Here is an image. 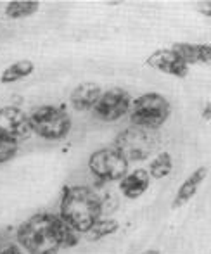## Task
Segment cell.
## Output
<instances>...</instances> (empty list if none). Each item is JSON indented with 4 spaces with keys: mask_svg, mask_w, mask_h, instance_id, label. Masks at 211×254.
Segmentation results:
<instances>
[{
    "mask_svg": "<svg viewBox=\"0 0 211 254\" xmlns=\"http://www.w3.org/2000/svg\"><path fill=\"white\" fill-rule=\"evenodd\" d=\"M80 235L59 214L37 213L19 225L17 244L28 254H57L80 242Z\"/></svg>",
    "mask_w": 211,
    "mask_h": 254,
    "instance_id": "1",
    "label": "cell"
},
{
    "mask_svg": "<svg viewBox=\"0 0 211 254\" xmlns=\"http://www.w3.org/2000/svg\"><path fill=\"white\" fill-rule=\"evenodd\" d=\"M102 213V199L90 187L71 185L63 190L59 216L78 234H87Z\"/></svg>",
    "mask_w": 211,
    "mask_h": 254,
    "instance_id": "2",
    "label": "cell"
},
{
    "mask_svg": "<svg viewBox=\"0 0 211 254\" xmlns=\"http://www.w3.org/2000/svg\"><path fill=\"white\" fill-rule=\"evenodd\" d=\"M114 149L123 154L125 159L130 161H144L151 157L159 147V135L156 130L134 127L121 131L114 140Z\"/></svg>",
    "mask_w": 211,
    "mask_h": 254,
    "instance_id": "3",
    "label": "cell"
},
{
    "mask_svg": "<svg viewBox=\"0 0 211 254\" xmlns=\"http://www.w3.org/2000/svg\"><path fill=\"white\" fill-rule=\"evenodd\" d=\"M171 114V106L166 97L161 94L151 92L144 94L139 99L132 101L130 107V121L134 127L147 128V130H158L166 123Z\"/></svg>",
    "mask_w": 211,
    "mask_h": 254,
    "instance_id": "4",
    "label": "cell"
},
{
    "mask_svg": "<svg viewBox=\"0 0 211 254\" xmlns=\"http://www.w3.org/2000/svg\"><path fill=\"white\" fill-rule=\"evenodd\" d=\"M31 131L45 140H63L71 130V118L64 109L56 106L35 107L30 114Z\"/></svg>",
    "mask_w": 211,
    "mask_h": 254,
    "instance_id": "5",
    "label": "cell"
},
{
    "mask_svg": "<svg viewBox=\"0 0 211 254\" xmlns=\"http://www.w3.org/2000/svg\"><path fill=\"white\" fill-rule=\"evenodd\" d=\"M88 170L99 182H120L128 173V161L118 149L104 147L92 152Z\"/></svg>",
    "mask_w": 211,
    "mask_h": 254,
    "instance_id": "6",
    "label": "cell"
},
{
    "mask_svg": "<svg viewBox=\"0 0 211 254\" xmlns=\"http://www.w3.org/2000/svg\"><path fill=\"white\" fill-rule=\"evenodd\" d=\"M132 97L125 88L114 87L107 92H102L97 104L92 107V113L97 120L106 121V123H114L121 120L127 113H130Z\"/></svg>",
    "mask_w": 211,
    "mask_h": 254,
    "instance_id": "7",
    "label": "cell"
},
{
    "mask_svg": "<svg viewBox=\"0 0 211 254\" xmlns=\"http://www.w3.org/2000/svg\"><path fill=\"white\" fill-rule=\"evenodd\" d=\"M30 118L19 107L7 106L0 109V135L10 138L14 142H23L31 137Z\"/></svg>",
    "mask_w": 211,
    "mask_h": 254,
    "instance_id": "8",
    "label": "cell"
},
{
    "mask_svg": "<svg viewBox=\"0 0 211 254\" xmlns=\"http://www.w3.org/2000/svg\"><path fill=\"white\" fill-rule=\"evenodd\" d=\"M145 64L151 66L152 69H158L164 74H171L175 78H185L189 74V64L171 47L152 52L147 57Z\"/></svg>",
    "mask_w": 211,
    "mask_h": 254,
    "instance_id": "9",
    "label": "cell"
},
{
    "mask_svg": "<svg viewBox=\"0 0 211 254\" xmlns=\"http://www.w3.org/2000/svg\"><path fill=\"white\" fill-rule=\"evenodd\" d=\"M151 185V175L147 170H134L127 173L120 180V190L127 199H139L145 194V190Z\"/></svg>",
    "mask_w": 211,
    "mask_h": 254,
    "instance_id": "10",
    "label": "cell"
},
{
    "mask_svg": "<svg viewBox=\"0 0 211 254\" xmlns=\"http://www.w3.org/2000/svg\"><path fill=\"white\" fill-rule=\"evenodd\" d=\"M175 52L191 66L205 64L211 66V44H191V42H175L171 45Z\"/></svg>",
    "mask_w": 211,
    "mask_h": 254,
    "instance_id": "11",
    "label": "cell"
},
{
    "mask_svg": "<svg viewBox=\"0 0 211 254\" xmlns=\"http://www.w3.org/2000/svg\"><path fill=\"white\" fill-rule=\"evenodd\" d=\"M102 95V88L97 83L85 81L73 88L70 95V102L74 111H88L97 104L99 97Z\"/></svg>",
    "mask_w": 211,
    "mask_h": 254,
    "instance_id": "12",
    "label": "cell"
},
{
    "mask_svg": "<svg viewBox=\"0 0 211 254\" xmlns=\"http://www.w3.org/2000/svg\"><path fill=\"white\" fill-rule=\"evenodd\" d=\"M206 177H208V168L206 166H199L196 171H192L184 180V184L178 187L177 195H175V201H173V207H180L191 201V199L198 194L199 187H201L203 182L206 180Z\"/></svg>",
    "mask_w": 211,
    "mask_h": 254,
    "instance_id": "13",
    "label": "cell"
},
{
    "mask_svg": "<svg viewBox=\"0 0 211 254\" xmlns=\"http://www.w3.org/2000/svg\"><path fill=\"white\" fill-rule=\"evenodd\" d=\"M33 71H35V64L31 63V61H28V59L16 61V63L7 66L5 69L2 71V74H0V83H3V85L16 83V81L30 76Z\"/></svg>",
    "mask_w": 211,
    "mask_h": 254,
    "instance_id": "14",
    "label": "cell"
},
{
    "mask_svg": "<svg viewBox=\"0 0 211 254\" xmlns=\"http://www.w3.org/2000/svg\"><path fill=\"white\" fill-rule=\"evenodd\" d=\"M40 9V2L37 0H12L5 5V16L10 19H23L33 16Z\"/></svg>",
    "mask_w": 211,
    "mask_h": 254,
    "instance_id": "15",
    "label": "cell"
},
{
    "mask_svg": "<svg viewBox=\"0 0 211 254\" xmlns=\"http://www.w3.org/2000/svg\"><path fill=\"white\" fill-rule=\"evenodd\" d=\"M118 228H120V223H118L116 220H102L101 218V220L95 221L94 227L85 234V237H87L88 242H97V241H101V239L107 237V235L116 234Z\"/></svg>",
    "mask_w": 211,
    "mask_h": 254,
    "instance_id": "16",
    "label": "cell"
},
{
    "mask_svg": "<svg viewBox=\"0 0 211 254\" xmlns=\"http://www.w3.org/2000/svg\"><path fill=\"white\" fill-rule=\"evenodd\" d=\"M171 170H173V159H171V156L168 152H161L151 161L147 171L151 175V178L161 180V178L168 177L171 173Z\"/></svg>",
    "mask_w": 211,
    "mask_h": 254,
    "instance_id": "17",
    "label": "cell"
},
{
    "mask_svg": "<svg viewBox=\"0 0 211 254\" xmlns=\"http://www.w3.org/2000/svg\"><path fill=\"white\" fill-rule=\"evenodd\" d=\"M17 149H19V144H17V142L0 135V164L7 163V161H10L12 157H16Z\"/></svg>",
    "mask_w": 211,
    "mask_h": 254,
    "instance_id": "18",
    "label": "cell"
},
{
    "mask_svg": "<svg viewBox=\"0 0 211 254\" xmlns=\"http://www.w3.org/2000/svg\"><path fill=\"white\" fill-rule=\"evenodd\" d=\"M194 7H196V10H198V12L203 14V16L211 17V0H203V2H196Z\"/></svg>",
    "mask_w": 211,
    "mask_h": 254,
    "instance_id": "19",
    "label": "cell"
},
{
    "mask_svg": "<svg viewBox=\"0 0 211 254\" xmlns=\"http://www.w3.org/2000/svg\"><path fill=\"white\" fill-rule=\"evenodd\" d=\"M0 254H24L23 248L17 244H7L3 248H0Z\"/></svg>",
    "mask_w": 211,
    "mask_h": 254,
    "instance_id": "20",
    "label": "cell"
},
{
    "mask_svg": "<svg viewBox=\"0 0 211 254\" xmlns=\"http://www.w3.org/2000/svg\"><path fill=\"white\" fill-rule=\"evenodd\" d=\"M203 118L205 120H211V102L206 104L205 109H203Z\"/></svg>",
    "mask_w": 211,
    "mask_h": 254,
    "instance_id": "21",
    "label": "cell"
},
{
    "mask_svg": "<svg viewBox=\"0 0 211 254\" xmlns=\"http://www.w3.org/2000/svg\"><path fill=\"white\" fill-rule=\"evenodd\" d=\"M142 254H161L158 249H147V251H144Z\"/></svg>",
    "mask_w": 211,
    "mask_h": 254,
    "instance_id": "22",
    "label": "cell"
}]
</instances>
